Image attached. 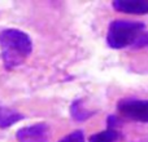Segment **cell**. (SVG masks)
<instances>
[{
    "label": "cell",
    "instance_id": "cell-1",
    "mask_svg": "<svg viewBox=\"0 0 148 142\" xmlns=\"http://www.w3.org/2000/svg\"><path fill=\"white\" fill-rule=\"evenodd\" d=\"M0 48L4 67L13 70L29 58L33 52V41L25 31L7 28L0 32Z\"/></svg>",
    "mask_w": 148,
    "mask_h": 142
},
{
    "label": "cell",
    "instance_id": "cell-2",
    "mask_svg": "<svg viewBox=\"0 0 148 142\" xmlns=\"http://www.w3.org/2000/svg\"><path fill=\"white\" fill-rule=\"evenodd\" d=\"M146 25L139 21L114 20L109 23L107 34V44L113 49H122L135 45L144 32Z\"/></svg>",
    "mask_w": 148,
    "mask_h": 142
},
{
    "label": "cell",
    "instance_id": "cell-3",
    "mask_svg": "<svg viewBox=\"0 0 148 142\" xmlns=\"http://www.w3.org/2000/svg\"><path fill=\"white\" fill-rule=\"evenodd\" d=\"M117 111L125 119L148 123V99L123 98L118 101Z\"/></svg>",
    "mask_w": 148,
    "mask_h": 142
},
{
    "label": "cell",
    "instance_id": "cell-4",
    "mask_svg": "<svg viewBox=\"0 0 148 142\" xmlns=\"http://www.w3.org/2000/svg\"><path fill=\"white\" fill-rule=\"evenodd\" d=\"M51 137V128L46 123H36L21 128L16 133L18 142H48Z\"/></svg>",
    "mask_w": 148,
    "mask_h": 142
},
{
    "label": "cell",
    "instance_id": "cell-5",
    "mask_svg": "<svg viewBox=\"0 0 148 142\" xmlns=\"http://www.w3.org/2000/svg\"><path fill=\"white\" fill-rule=\"evenodd\" d=\"M112 7L117 12L127 14H147L148 0H114Z\"/></svg>",
    "mask_w": 148,
    "mask_h": 142
},
{
    "label": "cell",
    "instance_id": "cell-6",
    "mask_svg": "<svg viewBox=\"0 0 148 142\" xmlns=\"http://www.w3.org/2000/svg\"><path fill=\"white\" fill-rule=\"evenodd\" d=\"M23 115L9 107H0V128H9L10 125L23 119Z\"/></svg>",
    "mask_w": 148,
    "mask_h": 142
},
{
    "label": "cell",
    "instance_id": "cell-7",
    "mask_svg": "<svg viewBox=\"0 0 148 142\" xmlns=\"http://www.w3.org/2000/svg\"><path fill=\"white\" fill-rule=\"evenodd\" d=\"M96 111H91V110L86 109L83 105L82 99H75L73 101L72 106H70V114H72L73 119L77 122H84L88 118H91Z\"/></svg>",
    "mask_w": 148,
    "mask_h": 142
},
{
    "label": "cell",
    "instance_id": "cell-8",
    "mask_svg": "<svg viewBox=\"0 0 148 142\" xmlns=\"http://www.w3.org/2000/svg\"><path fill=\"white\" fill-rule=\"evenodd\" d=\"M121 138V133L116 129H105L95 133L90 137L88 142H117Z\"/></svg>",
    "mask_w": 148,
    "mask_h": 142
},
{
    "label": "cell",
    "instance_id": "cell-9",
    "mask_svg": "<svg viewBox=\"0 0 148 142\" xmlns=\"http://www.w3.org/2000/svg\"><path fill=\"white\" fill-rule=\"evenodd\" d=\"M59 142H86V138H84V133L81 129H77V131H73L69 135H66Z\"/></svg>",
    "mask_w": 148,
    "mask_h": 142
},
{
    "label": "cell",
    "instance_id": "cell-10",
    "mask_svg": "<svg viewBox=\"0 0 148 142\" xmlns=\"http://www.w3.org/2000/svg\"><path fill=\"white\" fill-rule=\"evenodd\" d=\"M118 123H120V120H118L117 116H114V115H109L108 119H107L108 129H116V127H117Z\"/></svg>",
    "mask_w": 148,
    "mask_h": 142
},
{
    "label": "cell",
    "instance_id": "cell-11",
    "mask_svg": "<svg viewBox=\"0 0 148 142\" xmlns=\"http://www.w3.org/2000/svg\"><path fill=\"white\" fill-rule=\"evenodd\" d=\"M148 45V32H143L142 36L135 43V47H147Z\"/></svg>",
    "mask_w": 148,
    "mask_h": 142
}]
</instances>
